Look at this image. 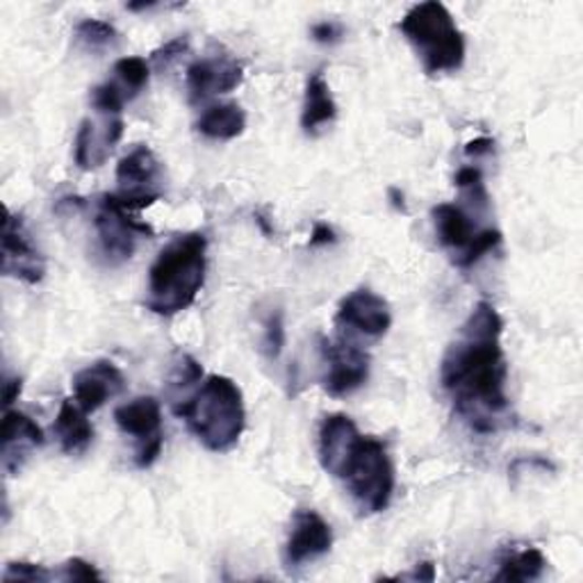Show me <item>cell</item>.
Returning a JSON list of instances; mask_svg holds the SVG:
<instances>
[{"label":"cell","mask_w":583,"mask_h":583,"mask_svg":"<svg viewBox=\"0 0 583 583\" xmlns=\"http://www.w3.org/2000/svg\"><path fill=\"white\" fill-rule=\"evenodd\" d=\"M336 323L340 329L378 340L393 327V310L383 297L370 287H361L342 299Z\"/></svg>","instance_id":"obj_9"},{"label":"cell","mask_w":583,"mask_h":583,"mask_svg":"<svg viewBox=\"0 0 583 583\" xmlns=\"http://www.w3.org/2000/svg\"><path fill=\"white\" fill-rule=\"evenodd\" d=\"M21 387H23V383H21V378L19 376H14V378H6V383H3V404H6V408H10L14 402H16V397L21 395Z\"/></svg>","instance_id":"obj_34"},{"label":"cell","mask_w":583,"mask_h":583,"mask_svg":"<svg viewBox=\"0 0 583 583\" xmlns=\"http://www.w3.org/2000/svg\"><path fill=\"white\" fill-rule=\"evenodd\" d=\"M433 217V226H436V238L438 242L453 251V261L472 244L474 235L479 231H474V221L470 217V212H465L461 206L457 204H440L433 208L431 212Z\"/></svg>","instance_id":"obj_17"},{"label":"cell","mask_w":583,"mask_h":583,"mask_svg":"<svg viewBox=\"0 0 583 583\" xmlns=\"http://www.w3.org/2000/svg\"><path fill=\"white\" fill-rule=\"evenodd\" d=\"M44 442L46 436L35 419L21 410H6L3 429H0V457H3V470L8 474H16L30 457V451Z\"/></svg>","instance_id":"obj_13"},{"label":"cell","mask_w":583,"mask_h":583,"mask_svg":"<svg viewBox=\"0 0 583 583\" xmlns=\"http://www.w3.org/2000/svg\"><path fill=\"white\" fill-rule=\"evenodd\" d=\"M333 547V529L315 510L301 508L295 513L292 529L285 542V563L289 568H301L319 557L329 554Z\"/></svg>","instance_id":"obj_11"},{"label":"cell","mask_w":583,"mask_h":583,"mask_svg":"<svg viewBox=\"0 0 583 583\" xmlns=\"http://www.w3.org/2000/svg\"><path fill=\"white\" fill-rule=\"evenodd\" d=\"M51 574L46 568L35 563H10L3 581H48Z\"/></svg>","instance_id":"obj_28"},{"label":"cell","mask_w":583,"mask_h":583,"mask_svg":"<svg viewBox=\"0 0 583 583\" xmlns=\"http://www.w3.org/2000/svg\"><path fill=\"white\" fill-rule=\"evenodd\" d=\"M208 238L185 233L174 238L148 270L146 308L155 315H178L197 301L206 283Z\"/></svg>","instance_id":"obj_2"},{"label":"cell","mask_w":583,"mask_h":583,"mask_svg":"<svg viewBox=\"0 0 583 583\" xmlns=\"http://www.w3.org/2000/svg\"><path fill=\"white\" fill-rule=\"evenodd\" d=\"M346 493L365 515H374L391 506L395 495V465L387 447L372 436H363L346 459L340 476Z\"/></svg>","instance_id":"obj_5"},{"label":"cell","mask_w":583,"mask_h":583,"mask_svg":"<svg viewBox=\"0 0 583 583\" xmlns=\"http://www.w3.org/2000/svg\"><path fill=\"white\" fill-rule=\"evenodd\" d=\"M336 242H338L336 231L331 229L329 223H315L308 246H312V249L315 246H329V244H336Z\"/></svg>","instance_id":"obj_33"},{"label":"cell","mask_w":583,"mask_h":583,"mask_svg":"<svg viewBox=\"0 0 583 583\" xmlns=\"http://www.w3.org/2000/svg\"><path fill=\"white\" fill-rule=\"evenodd\" d=\"M319 349L327 363L323 391L331 397H349L370 378V355L351 340H319Z\"/></svg>","instance_id":"obj_8"},{"label":"cell","mask_w":583,"mask_h":583,"mask_svg":"<svg viewBox=\"0 0 583 583\" xmlns=\"http://www.w3.org/2000/svg\"><path fill=\"white\" fill-rule=\"evenodd\" d=\"M103 153L101 148L96 146V131H94V123L89 119H85L80 123V131L76 138V165L80 169H91V167H99L103 162Z\"/></svg>","instance_id":"obj_24"},{"label":"cell","mask_w":583,"mask_h":583,"mask_svg":"<svg viewBox=\"0 0 583 583\" xmlns=\"http://www.w3.org/2000/svg\"><path fill=\"white\" fill-rule=\"evenodd\" d=\"M151 67L144 57H121L114 64V80L123 89L125 99L131 101L148 85Z\"/></svg>","instance_id":"obj_22"},{"label":"cell","mask_w":583,"mask_h":583,"mask_svg":"<svg viewBox=\"0 0 583 583\" xmlns=\"http://www.w3.org/2000/svg\"><path fill=\"white\" fill-rule=\"evenodd\" d=\"M285 346V321H283V312L276 310L265 319V329H263V353L267 355L270 361L280 359Z\"/></svg>","instance_id":"obj_27"},{"label":"cell","mask_w":583,"mask_h":583,"mask_svg":"<svg viewBox=\"0 0 583 583\" xmlns=\"http://www.w3.org/2000/svg\"><path fill=\"white\" fill-rule=\"evenodd\" d=\"M361 438L363 436H361L359 427L353 425L351 417H346L342 413L323 417V422L319 427L321 468L338 479L346 459L351 457V451L355 449V444H359Z\"/></svg>","instance_id":"obj_15"},{"label":"cell","mask_w":583,"mask_h":583,"mask_svg":"<svg viewBox=\"0 0 583 583\" xmlns=\"http://www.w3.org/2000/svg\"><path fill=\"white\" fill-rule=\"evenodd\" d=\"M342 37V28L333 21H323L312 28V40L319 44H336Z\"/></svg>","instance_id":"obj_32"},{"label":"cell","mask_w":583,"mask_h":583,"mask_svg":"<svg viewBox=\"0 0 583 583\" xmlns=\"http://www.w3.org/2000/svg\"><path fill=\"white\" fill-rule=\"evenodd\" d=\"M94 226H96V233H99L101 251L108 257L110 265L131 261L138 240L146 235L153 238L151 226L131 219L128 210L121 208L119 201L114 199V194H106V197L99 199Z\"/></svg>","instance_id":"obj_7"},{"label":"cell","mask_w":583,"mask_h":583,"mask_svg":"<svg viewBox=\"0 0 583 583\" xmlns=\"http://www.w3.org/2000/svg\"><path fill=\"white\" fill-rule=\"evenodd\" d=\"M391 199L395 204L397 210H404L406 212V206H404V194H399V189H391Z\"/></svg>","instance_id":"obj_37"},{"label":"cell","mask_w":583,"mask_h":583,"mask_svg":"<svg viewBox=\"0 0 583 583\" xmlns=\"http://www.w3.org/2000/svg\"><path fill=\"white\" fill-rule=\"evenodd\" d=\"M246 112L238 103L210 106L197 121V131L208 140L229 142L244 133Z\"/></svg>","instance_id":"obj_20"},{"label":"cell","mask_w":583,"mask_h":583,"mask_svg":"<svg viewBox=\"0 0 583 583\" xmlns=\"http://www.w3.org/2000/svg\"><path fill=\"white\" fill-rule=\"evenodd\" d=\"M402 35L415 48L429 76L459 72L465 62V35L451 12L438 3L413 6L399 23Z\"/></svg>","instance_id":"obj_4"},{"label":"cell","mask_w":583,"mask_h":583,"mask_svg":"<svg viewBox=\"0 0 583 583\" xmlns=\"http://www.w3.org/2000/svg\"><path fill=\"white\" fill-rule=\"evenodd\" d=\"M504 319L488 301H479L440 365V383L453 408L479 433H493L508 410V365L502 346Z\"/></svg>","instance_id":"obj_1"},{"label":"cell","mask_w":583,"mask_h":583,"mask_svg":"<svg viewBox=\"0 0 583 583\" xmlns=\"http://www.w3.org/2000/svg\"><path fill=\"white\" fill-rule=\"evenodd\" d=\"M174 413L206 449L217 453L231 451L246 427L242 391L233 378L221 374L208 376L197 393L174 404Z\"/></svg>","instance_id":"obj_3"},{"label":"cell","mask_w":583,"mask_h":583,"mask_svg":"<svg viewBox=\"0 0 583 583\" xmlns=\"http://www.w3.org/2000/svg\"><path fill=\"white\" fill-rule=\"evenodd\" d=\"M74 399L85 413L99 410L110 399L123 393L125 378L110 361H96L74 376Z\"/></svg>","instance_id":"obj_14"},{"label":"cell","mask_w":583,"mask_h":583,"mask_svg":"<svg viewBox=\"0 0 583 583\" xmlns=\"http://www.w3.org/2000/svg\"><path fill=\"white\" fill-rule=\"evenodd\" d=\"M244 80L242 64L231 55L201 57L189 64L187 89L194 103L206 101L215 94H229Z\"/></svg>","instance_id":"obj_12"},{"label":"cell","mask_w":583,"mask_h":583,"mask_svg":"<svg viewBox=\"0 0 583 583\" xmlns=\"http://www.w3.org/2000/svg\"><path fill=\"white\" fill-rule=\"evenodd\" d=\"M162 444H165V438H155V440H148V442L140 444L138 447V453H135V465L140 470L151 468L157 461V457H160Z\"/></svg>","instance_id":"obj_31"},{"label":"cell","mask_w":583,"mask_h":583,"mask_svg":"<svg viewBox=\"0 0 583 583\" xmlns=\"http://www.w3.org/2000/svg\"><path fill=\"white\" fill-rule=\"evenodd\" d=\"M338 117V106L333 101V94L329 82L323 80L321 72H317L306 85V99L301 112V125L308 135L317 133L321 125L331 123Z\"/></svg>","instance_id":"obj_19"},{"label":"cell","mask_w":583,"mask_h":583,"mask_svg":"<svg viewBox=\"0 0 583 583\" xmlns=\"http://www.w3.org/2000/svg\"><path fill=\"white\" fill-rule=\"evenodd\" d=\"M117 427L140 440V444L162 438V408L155 397H138L114 410Z\"/></svg>","instance_id":"obj_16"},{"label":"cell","mask_w":583,"mask_h":583,"mask_svg":"<svg viewBox=\"0 0 583 583\" xmlns=\"http://www.w3.org/2000/svg\"><path fill=\"white\" fill-rule=\"evenodd\" d=\"M91 106L99 110L101 114H108V117H121V110H123V103L128 101L123 89L117 85V80H108L99 87L91 89V96H89Z\"/></svg>","instance_id":"obj_26"},{"label":"cell","mask_w":583,"mask_h":583,"mask_svg":"<svg viewBox=\"0 0 583 583\" xmlns=\"http://www.w3.org/2000/svg\"><path fill=\"white\" fill-rule=\"evenodd\" d=\"M499 244H502V233L497 229H483L474 235L472 244L457 257V261H453V265L461 267V270H468V267L476 265L485 253L495 251Z\"/></svg>","instance_id":"obj_25"},{"label":"cell","mask_w":583,"mask_h":583,"mask_svg":"<svg viewBox=\"0 0 583 583\" xmlns=\"http://www.w3.org/2000/svg\"><path fill=\"white\" fill-rule=\"evenodd\" d=\"M53 431L59 440L62 451L69 453V457H80L94 440V427L87 419V413L72 399L62 402Z\"/></svg>","instance_id":"obj_18"},{"label":"cell","mask_w":583,"mask_h":583,"mask_svg":"<svg viewBox=\"0 0 583 583\" xmlns=\"http://www.w3.org/2000/svg\"><path fill=\"white\" fill-rule=\"evenodd\" d=\"M413 579H419V581H433V579H436V568H433V563H422V565H417Z\"/></svg>","instance_id":"obj_36"},{"label":"cell","mask_w":583,"mask_h":583,"mask_svg":"<svg viewBox=\"0 0 583 583\" xmlns=\"http://www.w3.org/2000/svg\"><path fill=\"white\" fill-rule=\"evenodd\" d=\"M493 151H495V142L488 140V138H479V140H474V142H470L465 146L468 155H488Z\"/></svg>","instance_id":"obj_35"},{"label":"cell","mask_w":583,"mask_h":583,"mask_svg":"<svg viewBox=\"0 0 583 583\" xmlns=\"http://www.w3.org/2000/svg\"><path fill=\"white\" fill-rule=\"evenodd\" d=\"M76 37L89 51H103L117 42V30L99 19H85L76 28Z\"/></svg>","instance_id":"obj_23"},{"label":"cell","mask_w":583,"mask_h":583,"mask_svg":"<svg viewBox=\"0 0 583 583\" xmlns=\"http://www.w3.org/2000/svg\"><path fill=\"white\" fill-rule=\"evenodd\" d=\"M64 579L69 581H101V572L82 559H72L64 565Z\"/></svg>","instance_id":"obj_30"},{"label":"cell","mask_w":583,"mask_h":583,"mask_svg":"<svg viewBox=\"0 0 583 583\" xmlns=\"http://www.w3.org/2000/svg\"><path fill=\"white\" fill-rule=\"evenodd\" d=\"M547 568V559L542 557L540 549L527 547L522 552H515L506 557L499 563V572L495 574V581H536L542 576Z\"/></svg>","instance_id":"obj_21"},{"label":"cell","mask_w":583,"mask_h":583,"mask_svg":"<svg viewBox=\"0 0 583 583\" xmlns=\"http://www.w3.org/2000/svg\"><path fill=\"white\" fill-rule=\"evenodd\" d=\"M3 274L28 285H37L46 274L44 257L37 246L32 244L23 217L10 210L6 212L3 221Z\"/></svg>","instance_id":"obj_10"},{"label":"cell","mask_w":583,"mask_h":583,"mask_svg":"<svg viewBox=\"0 0 583 583\" xmlns=\"http://www.w3.org/2000/svg\"><path fill=\"white\" fill-rule=\"evenodd\" d=\"M117 183L119 191L114 194V199L128 212L153 206L162 197L160 160L148 146H135L125 157H121L117 167Z\"/></svg>","instance_id":"obj_6"},{"label":"cell","mask_w":583,"mask_h":583,"mask_svg":"<svg viewBox=\"0 0 583 583\" xmlns=\"http://www.w3.org/2000/svg\"><path fill=\"white\" fill-rule=\"evenodd\" d=\"M189 46V40L187 37H176L172 42H167L162 48H157L153 55H151V62L157 64V67H167V64H172L174 59H178Z\"/></svg>","instance_id":"obj_29"}]
</instances>
